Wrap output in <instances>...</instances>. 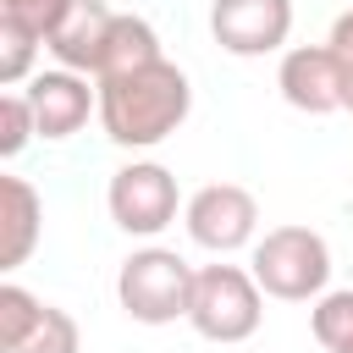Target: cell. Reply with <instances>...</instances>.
Returning <instances> with one entry per match:
<instances>
[{
	"label": "cell",
	"instance_id": "12",
	"mask_svg": "<svg viewBox=\"0 0 353 353\" xmlns=\"http://www.w3.org/2000/svg\"><path fill=\"white\" fill-rule=\"evenodd\" d=\"M160 55H165V50H160V33H154L143 17L116 11V28H110L105 55H99V66H94V83L121 77V72H132V66H149V61H160Z\"/></svg>",
	"mask_w": 353,
	"mask_h": 353
},
{
	"label": "cell",
	"instance_id": "4",
	"mask_svg": "<svg viewBox=\"0 0 353 353\" xmlns=\"http://www.w3.org/2000/svg\"><path fill=\"white\" fill-rule=\"evenodd\" d=\"M265 320V287L243 265H199L188 325L204 342H248Z\"/></svg>",
	"mask_w": 353,
	"mask_h": 353
},
{
	"label": "cell",
	"instance_id": "7",
	"mask_svg": "<svg viewBox=\"0 0 353 353\" xmlns=\"http://www.w3.org/2000/svg\"><path fill=\"white\" fill-rule=\"evenodd\" d=\"M210 33L226 55H276L292 33V0H210Z\"/></svg>",
	"mask_w": 353,
	"mask_h": 353
},
{
	"label": "cell",
	"instance_id": "5",
	"mask_svg": "<svg viewBox=\"0 0 353 353\" xmlns=\"http://www.w3.org/2000/svg\"><path fill=\"white\" fill-rule=\"evenodd\" d=\"M105 204H110V221L127 232V237H160L176 210H182V193H176V176L160 165V160H127L110 188H105Z\"/></svg>",
	"mask_w": 353,
	"mask_h": 353
},
{
	"label": "cell",
	"instance_id": "9",
	"mask_svg": "<svg viewBox=\"0 0 353 353\" xmlns=\"http://www.w3.org/2000/svg\"><path fill=\"white\" fill-rule=\"evenodd\" d=\"M276 88H281V99H287L292 110H303V116H331V110H342V72H336L331 44H292V50H281Z\"/></svg>",
	"mask_w": 353,
	"mask_h": 353
},
{
	"label": "cell",
	"instance_id": "18",
	"mask_svg": "<svg viewBox=\"0 0 353 353\" xmlns=\"http://www.w3.org/2000/svg\"><path fill=\"white\" fill-rule=\"evenodd\" d=\"M61 6H66V0H0V22H17V28H28V33L44 39Z\"/></svg>",
	"mask_w": 353,
	"mask_h": 353
},
{
	"label": "cell",
	"instance_id": "3",
	"mask_svg": "<svg viewBox=\"0 0 353 353\" xmlns=\"http://www.w3.org/2000/svg\"><path fill=\"white\" fill-rule=\"evenodd\" d=\"M254 281L265 287V298H281V303H309L325 292L331 281V248L314 226H270L259 243H254V259H248Z\"/></svg>",
	"mask_w": 353,
	"mask_h": 353
},
{
	"label": "cell",
	"instance_id": "19",
	"mask_svg": "<svg viewBox=\"0 0 353 353\" xmlns=\"http://www.w3.org/2000/svg\"><path fill=\"white\" fill-rule=\"evenodd\" d=\"M331 55H336V72H342V110L353 116V11H342L331 22Z\"/></svg>",
	"mask_w": 353,
	"mask_h": 353
},
{
	"label": "cell",
	"instance_id": "16",
	"mask_svg": "<svg viewBox=\"0 0 353 353\" xmlns=\"http://www.w3.org/2000/svg\"><path fill=\"white\" fill-rule=\"evenodd\" d=\"M28 138H39V121H33V105L22 88H6L0 94V154L17 160L28 149Z\"/></svg>",
	"mask_w": 353,
	"mask_h": 353
},
{
	"label": "cell",
	"instance_id": "14",
	"mask_svg": "<svg viewBox=\"0 0 353 353\" xmlns=\"http://www.w3.org/2000/svg\"><path fill=\"white\" fill-rule=\"evenodd\" d=\"M309 325H314V342H320L325 353H353V287L320 292Z\"/></svg>",
	"mask_w": 353,
	"mask_h": 353
},
{
	"label": "cell",
	"instance_id": "13",
	"mask_svg": "<svg viewBox=\"0 0 353 353\" xmlns=\"http://www.w3.org/2000/svg\"><path fill=\"white\" fill-rule=\"evenodd\" d=\"M0 353H83V336H77V320L61 309V303H44L39 320Z\"/></svg>",
	"mask_w": 353,
	"mask_h": 353
},
{
	"label": "cell",
	"instance_id": "8",
	"mask_svg": "<svg viewBox=\"0 0 353 353\" xmlns=\"http://www.w3.org/2000/svg\"><path fill=\"white\" fill-rule=\"evenodd\" d=\"M22 94H28V105H33L39 138H50V143L83 132V121L99 116V83H88V72H72V66L33 72Z\"/></svg>",
	"mask_w": 353,
	"mask_h": 353
},
{
	"label": "cell",
	"instance_id": "10",
	"mask_svg": "<svg viewBox=\"0 0 353 353\" xmlns=\"http://www.w3.org/2000/svg\"><path fill=\"white\" fill-rule=\"evenodd\" d=\"M110 28H116L110 0H66V6L55 11L50 33H44V50L55 55V66H72V72H88V77H94Z\"/></svg>",
	"mask_w": 353,
	"mask_h": 353
},
{
	"label": "cell",
	"instance_id": "2",
	"mask_svg": "<svg viewBox=\"0 0 353 353\" xmlns=\"http://www.w3.org/2000/svg\"><path fill=\"white\" fill-rule=\"evenodd\" d=\"M193 265L176 254V248H132L116 270V303L138 320V325H171V320H188V303H193Z\"/></svg>",
	"mask_w": 353,
	"mask_h": 353
},
{
	"label": "cell",
	"instance_id": "15",
	"mask_svg": "<svg viewBox=\"0 0 353 353\" xmlns=\"http://www.w3.org/2000/svg\"><path fill=\"white\" fill-rule=\"evenodd\" d=\"M39 50H44L39 33H28V28H17V22H0V83H6V88L28 83Z\"/></svg>",
	"mask_w": 353,
	"mask_h": 353
},
{
	"label": "cell",
	"instance_id": "6",
	"mask_svg": "<svg viewBox=\"0 0 353 353\" xmlns=\"http://www.w3.org/2000/svg\"><path fill=\"white\" fill-rule=\"evenodd\" d=\"M182 226L199 248L210 254H237L254 243L259 232V199L237 182H204L188 204H182Z\"/></svg>",
	"mask_w": 353,
	"mask_h": 353
},
{
	"label": "cell",
	"instance_id": "11",
	"mask_svg": "<svg viewBox=\"0 0 353 353\" xmlns=\"http://www.w3.org/2000/svg\"><path fill=\"white\" fill-rule=\"evenodd\" d=\"M44 232V204L28 176H0V270L28 265Z\"/></svg>",
	"mask_w": 353,
	"mask_h": 353
},
{
	"label": "cell",
	"instance_id": "1",
	"mask_svg": "<svg viewBox=\"0 0 353 353\" xmlns=\"http://www.w3.org/2000/svg\"><path fill=\"white\" fill-rule=\"evenodd\" d=\"M193 110V83L176 61H149L121 77L99 83V127L116 149H154L165 143Z\"/></svg>",
	"mask_w": 353,
	"mask_h": 353
},
{
	"label": "cell",
	"instance_id": "17",
	"mask_svg": "<svg viewBox=\"0 0 353 353\" xmlns=\"http://www.w3.org/2000/svg\"><path fill=\"white\" fill-rule=\"evenodd\" d=\"M39 309H44V298H33L22 281H6V287H0V347H11V342L39 320Z\"/></svg>",
	"mask_w": 353,
	"mask_h": 353
}]
</instances>
